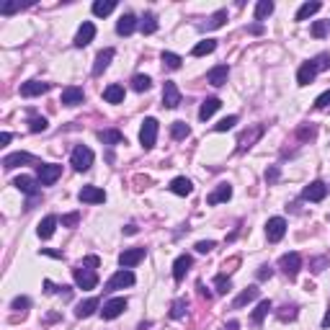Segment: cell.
Returning a JSON list of instances; mask_svg holds the SVG:
<instances>
[{"instance_id":"cell-1","label":"cell","mask_w":330,"mask_h":330,"mask_svg":"<svg viewBox=\"0 0 330 330\" xmlns=\"http://www.w3.org/2000/svg\"><path fill=\"white\" fill-rule=\"evenodd\" d=\"M72 276H75V284H77L80 289H96V284H98L96 268H88L86 263L75 266V268H72Z\"/></svg>"},{"instance_id":"cell-2","label":"cell","mask_w":330,"mask_h":330,"mask_svg":"<svg viewBox=\"0 0 330 330\" xmlns=\"http://www.w3.org/2000/svg\"><path fill=\"white\" fill-rule=\"evenodd\" d=\"M70 162H72V168L75 171H88L91 165H93V150L91 147H86V145H77L75 150H72V157H70Z\"/></svg>"},{"instance_id":"cell-3","label":"cell","mask_w":330,"mask_h":330,"mask_svg":"<svg viewBox=\"0 0 330 330\" xmlns=\"http://www.w3.org/2000/svg\"><path fill=\"white\" fill-rule=\"evenodd\" d=\"M36 176H39L41 186H52L62 176V165H57V162H41V165H36Z\"/></svg>"},{"instance_id":"cell-4","label":"cell","mask_w":330,"mask_h":330,"mask_svg":"<svg viewBox=\"0 0 330 330\" xmlns=\"http://www.w3.org/2000/svg\"><path fill=\"white\" fill-rule=\"evenodd\" d=\"M155 140H157V119L147 116L142 121V129H140V142L145 150H152L155 147Z\"/></svg>"},{"instance_id":"cell-5","label":"cell","mask_w":330,"mask_h":330,"mask_svg":"<svg viewBox=\"0 0 330 330\" xmlns=\"http://www.w3.org/2000/svg\"><path fill=\"white\" fill-rule=\"evenodd\" d=\"M134 284V273L129 271V268H119L111 279H108V284H106V292H119V289H124V286H132Z\"/></svg>"},{"instance_id":"cell-6","label":"cell","mask_w":330,"mask_h":330,"mask_svg":"<svg viewBox=\"0 0 330 330\" xmlns=\"http://www.w3.org/2000/svg\"><path fill=\"white\" fill-rule=\"evenodd\" d=\"M279 268H281L289 279H294V276L299 273V268H302V256H299V253H286V256H281V258H279Z\"/></svg>"},{"instance_id":"cell-7","label":"cell","mask_w":330,"mask_h":330,"mask_svg":"<svg viewBox=\"0 0 330 330\" xmlns=\"http://www.w3.org/2000/svg\"><path fill=\"white\" fill-rule=\"evenodd\" d=\"M284 235H286V219L284 217H271L266 222V237H268V242H279Z\"/></svg>"},{"instance_id":"cell-8","label":"cell","mask_w":330,"mask_h":330,"mask_svg":"<svg viewBox=\"0 0 330 330\" xmlns=\"http://www.w3.org/2000/svg\"><path fill=\"white\" fill-rule=\"evenodd\" d=\"M162 106L165 108H178L181 106V91H178L176 82H171V80L162 86Z\"/></svg>"},{"instance_id":"cell-9","label":"cell","mask_w":330,"mask_h":330,"mask_svg":"<svg viewBox=\"0 0 330 330\" xmlns=\"http://www.w3.org/2000/svg\"><path fill=\"white\" fill-rule=\"evenodd\" d=\"M77 199L82 204H103L106 201V191L98 188V186H82L80 194H77Z\"/></svg>"},{"instance_id":"cell-10","label":"cell","mask_w":330,"mask_h":330,"mask_svg":"<svg viewBox=\"0 0 330 330\" xmlns=\"http://www.w3.org/2000/svg\"><path fill=\"white\" fill-rule=\"evenodd\" d=\"M124 310H127V299H124V297H114V299H108V302L103 305L101 317H103V320H114V317H119Z\"/></svg>"},{"instance_id":"cell-11","label":"cell","mask_w":330,"mask_h":330,"mask_svg":"<svg viewBox=\"0 0 330 330\" xmlns=\"http://www.w3.org/2000/svg\"><path fill=\"white\" fill-rule=\"evenodd\" d=\"M145 256H147L145 248H129V251H124V253L119 256V263H121V268H132V266H137L140 261H145Z\"/></svg>"},{"instance_id":"cell-12","label":"cell","mask_w":330,"mask_h":330,"mask_svg":"<svg viewBox=\"0 0 330 330\" xmlns=\"http://www.w3.org/2000/svg\"><path fill=\"white\" fill-rule=\"evenodd\" d=\"M263 124H256V127L251 129V132H242L240 134V140H237V150L242 152V150H248V147H253V142H258L261 137H263Z\"/></svg>"},{"instance_id":"cell-13","label":"cell","mask_w":330,"mask_h":330,"mask_svg":"<svg viewBox=\"0 0 330 330\" xmlns=\"http://www.w3.org/2000/svg\"><path fill=\"white\" fill-rule=\"evenodd\" d=\"M93 36H96V26H93L91 21H86V23H82V26L77 29V34H75V41H72V44L82 49V47H88L91 41H93Z\"/></svg>"},{"instance_id":"cell-14","label":"cell","mask_w":330,"mask_h":330,"mask_svg":"<svg viewBox=\"0 0 330 330\" xmlns=\"http://www.w3.org/2000/svg\"><path fill=\"white\" fill-rule=\"evenodd\" d=\"M52 86L49 82H41V80H29L21 86V96L23 98H34V96H41V93H47Z\"/></svg>"},{"instance_id":"cell-15","label":"cell","mask_w":330,"mask_h":330,"mask_svg":"<svg viewBox=\"0 0 330 330\" xmlns=\"http://www.w3.org/2000/svg\"><path fill=\"white\" fill-rule=\"evenodd\" d=\"M327 196V186L322 183V181H312L305 191H302V199H307V201H322Z\"/></svg>"},{"instance_id":"cell-16","label":"cell","mask_w":330,"mask_h":330,"mask_svg":"<svg viewBox=\"0 0 330 330\" xmlns=\"http://www.w3.org/2000/svg\"><path fill=\"white\" fill-rule=\"evenodd\" d=\"M227 77H230V67L227 65H217V67H212L209 72H206V80H209L214 88H222L227 82Z\"/></svg>"},{"instance_id":"cell-17","label":"cell","mask_w":330,"mask_h":330,"mask_svg":"<svg viewBox=\"0 0 330 330\" xmlns=\"http://www.w3.org/2000/svg\"><path fill=\"white\" fill-rule=\"evenodd\" d=\"M60 101H62L65 106H77V103H82V101H86V93H82V88H75V86H67V88L62 91V96H60Z\"/></svg>"},{"instance_id":"cell-18","label":"cell","mask_w":330,"mask_h":330,"mask_svg":"<svg viewBox=\"0 0 330 330\" xmlns=\"http://www.w3.org/2000/svg\"><path fill=\"white\" fill-rule=\"evenodd\" d=\"M31 160H34V155H29V152H11V155L3 157V168L13 171V168H18V165H23V162H31Z\"/></svg>"},{"instance_id":"cell-19","label":"cell","mask_w":330,"mask_h":330,"mask_svg":"<svg viewBox=\"0 0 330 330\" xmlns=\"http://www.w3.org/2000/svg\"><path fill=\"white\" fill-rule=\"evenodd\" d=\"M256 297H258V286H248V289H242V292L235 297V302H232V310H242L245 305H251Z\"/></svg>"},{"instance_id":"cell-20","label":"cell","mask_w":330,"mask_h":330,"mask_svg":"<svg viewBox=\"0 0 330 330\" xmlns=\"http://www.w3.org/2000/svg\"><path fill=\"white\" fill-rule=\"evenodd\" d=\"M57 217L54 214H49V217H44V219H41L39 222V227H36V235L41 237V240H49L52 235H54V227H57Z\"/></svg>"},{"instance_id":"cell-21","label":"cell","mask_w":330,"mask_h":330,"mask_svg":"<svg viewBox=\"0 0 330 330\" xmlns=\"http://www.w3.org/2000/svg\"><path fill=\"white\" fill-rule=\"evenodd\" d=\"M232 196V186L230 183H219L209 196H206V204H222V201H230Z\"/></svg>"},{"instance_id":"cell-22","label":"cell","mask_w":330,"mask_h":330,"mask_svg":"<svg viewBox=\"0 0 330 330\" xmlns=\"http://www.w3.org/2000/svg\"><path fill=\"white\" fill-rule=\"evenodd\" d=\"M137 26H140V23H137V18H134L132 13H124V16L119 18V23H116V34H121V36H129Z\"/></svg>"},{"instance_id":"cell-23","label":"cell","mask_w":330,"mask_h":330,"mask_svg":"<svg viewBox=\"0 0 330 330\" xmlns=\"http://www.w3.org/2000/svg\"><path fill=\"white\" fill-rule=\"evenodd\" d=\"M315 75H317L315 62H305V65L297 70V82H299V86H310V82L315 80Z\"/></svg>"},{"instance_id":"cell-24","label":"cell","mask_w":330,"mask_h":330,"mask_svg":"<svg viewBox=\"0 0 330 330\" xmlns=\"http://www.w3.org/2000/svg\"><path fill=\"white\" fill-rule=\"evenodd\" d=\"M111 60H114V49H111V47L103 49V52H98V54H96V62H93V75H101V72L111 65Z\"/></svg>"},{"instance_id":"cell-25","label":"cell","mask_w":330,"mask_h":330,"mask_svg":"<svg viewBox=\"0 0 330 330\" xmlns=\"http://www.w3.org/2000/svg\"><path fill=\"white\" fill-rule=\"evenodd\" d=\"M13 186L21 191V194H26V196H36V181L31 178V176H18L16 181H13Z\"/></svg>"},{"instance_id":"cell-26","label":"cell","mask_w":330,"mask_h":330,"mask_svg":"<svg viewBox=\"0 0 330 330\" xmlns=\"http://www.w3.org/2000/svg\"><path fill=\"white\" fill-rule=\"evenodd\" d=\"M98 305H101V302H98L96 297H91V299H86V302H80V305L75 307V317H80V320H82V317H91V315L98 310Z\"/></svg>"},{"instance_id":"cell-27","label":"cell","mask_w":330,"mask_h":330,"mask_svg":"<svg viewBox=\"0 0 330 330\" xmlns=\"http://www.w3.org/2000/svg\"><path fill=\"white\" fill-rule=\"evenodd\" d=\"M171 191H173V194H178V196H188V194L194 191V183H191L186 176H178V178H173V181H171Z\"/></svg>"},{"instance_id":"cell-28","label":"cell","mask_w":330,"mask_h":330,"mask_svg":"<svg viewBox=\"0 0 330 330\" xmlns=\"http://www.w3.org/2000/svg\"><path fill=\"white\" fill-rule=\"evenodd\" d=\"M191 263H194V261H191V256H178V258H176V263H173V279H176V281H181V279L188 273Z\"/></svg>"},{"instance_id":"cell-29","label":"cell","mask_w":330,"mask_h":330,"mask_svg":"<svg viewBox=\"0 0 330 330\" xmlns=\"http://www.w3.org/2000/svg\"><path fill=\"white\" fill-rule=\"evenodd\" d=\"M103 101H106V103H121V101H124V88L119 86V82H111V86H106Z\"/></svg>"},{"instance_id":"cell-30","label":"cell","mask_w":330,"mask_h":330,"mask_svg":"<svg viewBox=\"0 0 330 330\" xmlns=\"http://www.w3.org/2000/svg\"><path fill=\"white\" fill-rule=\"evenodd\" d=\"M219 106H222V103H219V98H206V101L201 103V108H199V119H201V121L212 119V116H214V111H217Z\"/></svg>"},{"instance_id":"cell-31","label":"cell","mask_w":330,"mask_h":330,"mask_svg":"<svg viewBox=\"0 0 330 330\" xmlns=\"http://www.w3.org/2000/svg\"><path fill=\"white\" fill-rule=\"evenodd\" d=\"M98 140L103 145H121V142H127L119 129H103V132H98Z\"/></svg>"},{"instance_id":"cell-32","label":"cell","mask_w":330,"mask_h":330,"mask_svg":"<svg viewBox=\"0 0 330 330\" xmlns=\"http://www.w3.org/2000/svg\"><path fill=\"white\" fill-rule=\"evenodd\" d=\"M217 49V41L214 39H204V41H199V44L191 49V54L194 57H204V54H212Z\"/></svg>"},{"instance_id":"cell-33","label":"cell","mask_w":330,"mask_h":330,"mask_svg":"<svg viewBox=\"0 0 330 330\" xmlns=\"http://www.w3.org/2000/svg\"><path fill=\"white\" fill-rule=\"evenodd\" d=\"M114 8H116V0H96V3H93V16L103 18V16H108Z\"/></svg>"},{"instance_id":"cell-34","label":"cell","mask_w":330,"mask_h":330,"mask_svg":"<svg viewBox=\"0 0 330 330\" xmlns=\"http://www.w3.org/2000/svg\"><path fill=\"white\" fill-rule=\"evenodd\" d=\"M320 8H322V6L317 3V0H312V3H305V6L297 11V21H307V18H310V16H315Z\"/></svg>"},{"instance_id":"cell-35","label":"cell","mask_w":330,"mask_h":330,"mask_svg":"<svg viewBox=\"0 0 330 330\" xmlns=\"http://www.w3.org/2000/svg\"><path fill=\"white\" fill-rule=\"evenodd\" d=\"M271 13H273V3H271V0H258V3H256V21H263Z\"/></svg>"},{"instance_id":"cell-36","label":"cell","mask_w":330,"mask_h":330,"mask_svg":"<svg viewBox=\"0 0 330 330\" xmlns=\"http://www.w3.org/2000/svg\"><path fill=\"white\" fill-rule=\"evenodd\" d=\"M268 312H271V302H268V299H263V302H261V305H258L256 310H253L251 320H253L256 325H261V322H263V317H266Z\"/></svg>"},{"instance_id":"cell-37","label":"cell","mask_w":330,"mask_h":330,"mask_svg":"<svg viewBox=\"0 0 330 330\" xmlns=\"http://www.w3.org/2000/svg\"><path fill=\"white\" fill-rule=\"evenodd\" d=\"M44 292H47V294H62L65 299L72 297V289H70V286H54L52 281H44Z\"/></svg>"},{"instance_id":"cell-38","label":"cell","mask_w":330,"mask_h":330,"mask_svg":"<svg viewBox=\"0 0 330 330\" xmlns=\"http://www.w3.org/2000/svg\"><path fill=\"white\" fill-rule=\"evenodd\" d=\"M140 29H142V34H155V31H157V18H155V13H145V18L140 21Z\"/></svg>"},{"instance_id":"cell-39","label":"cell","mask_w":330,"mask_h":330,"mask_svg":"<svg viewBox=\"0 0 330 330\" xmlns=\"http://www.w3.org/2000/svg\"><path fill=\"white\" fill-rule=\"evenodd\" d=\"M188 132H191V129H188V124H186V121H176L173 127H171L173 140H186V137H188Z\"/></svg>"},{"instance_id":"cell-40","label":"cell","mask_w":330,"mask_h":330,"mask_svg":"<svg viewBox=\"0 0 330 330\" xmlns=\"http://www.w3.org/2000/svg\"><path fill=\"white\" fill-rule=\"evenodd\" d=\"M150 86H152V80H150L147 75H134V77H132V88L140 91V93H142V91H150Z\"/></svg>"},{"instance_id":"cell-41","label":"cell","mask_w":330,"mask_h":330,"mask_svg":"<svg viewBox=\"0 0 330 330\" xmlns=\"http://www.w3.org/2000/svg\"><path fill=\"white\" fill-rule=\"evenodd\" d=\"M225 21H227V11H217L209 21H206L204 29H219V26H225Z\"/></svg>"},{"instance_id":"cell-42","label":"cell","mask_w":330,"mask_h":330,"mask_svg":"<svg viewBox=\"0 0 330 330\" xmlns=\"http://www.w3.org/2000/svg\"><path fill=\"white\" fill-rule=\"evenodd\" d=\"M181 62H183V60H181L178 54H173V52H162V65H165V67L178 70V67H181Z\"/></svg>"},{"instance_id":"cell-43","label":"cell","mask_w":330,"mask_h":330,"mask_svg":"<svg viewBox=\"0 0 330 330\" xmlns=\"http://www.w3.org/2000/svg\"><path fill=\"white\" fill-rule=\"evenodd\" d=\"M47 127H49V124H47L44 116H31V121H29V129L31 132H44Z\"/></svg>"},{"instance_id":"cell-44","label":"cell","mask_w":330,"mask_h":330,"mask_svg":"<svg viewBox=\"0 0 330 330\" xmlns=\"http://www.w3.org/2000/svg\"><path fill=\"white\" fill-rule=\"evenodd\" d=\"M279 315V320L281 322H286V320H294L297 317V305H286V307H281V312H276Z\"/></svg>"},{"instance_id":"cell-45","label":"cell","mask_w":330,"mask_h":330,"mask_svg":"<svg viewBox=\"0 0 330 330\" xmlns=\"http://www.w3.org/2000/svg\"><path fill=\"white\" fill-rule=\"evenodd\" d=\"M214 286H217V294H227L232 284H230V279H227L225 273H219V276L214 279Z\"/></svg>"},{"instance_id":"cell-46","label":"cell","mask_w":330,"mask_h":330,"mask_svg":"<svg viewBox=\"0 0 330 330\" xmlns=\"http://www.w3.org/2000/svg\"><path fill=\"white\" fill-rule=\"evenodd\" d=\"M235 124H237V116H225L219 124H214V129H217V132H230Z\"/></svg>"},{"instance_id":"cell-47","label":"cell","mask_w":330,"mask_h":330,"mask_svg":"<svg viewBox=\"0 0 330 330\" xmlns=\"http://www.w3.org/2000/svg\"><path fill=\"white\" fill-rule=\"evenodd\" d=\"M183 312H186V299H176V302H173V310H171V317L178 320V317H183Z\"/></svg>"},{"instance_id":"cell-48","label":"cell","mask_w":330,"mask_h":330,"mask_svg":"<svg viewBox=\"0 0 330 330\" xmlns=\"http://www.w3.org/2000/svg\"><path fill=\"white\" fill-rule=\"evenodd\" d=\"M312 62H315V67H317V70H327V67H330V54H327V52H322V54H317Z\"/></svg>"},{"instance_id":"cell-49","label":"cell","mask_w":330,"mask_h":330,"mask_svg":"<svg viewBox=\"0 0 330 330\" xmlns=\"http://www.w3.org/2000/svg\"><path fill=\"white\" fill-rule=\"evenodd\" d=\"M325 31H327V26H325V21H315V23H312V36H317V39H322V36H325Z\"/></svg>"},{"instance_id":"cell-50","label":"cell","mask_w":330,"mask_h":330,"mask_svg":"<svg viewBox=\"0 0 330 330\" xmlns=\"http://www.w3.org/2000/svg\"><path fill=\"white\" fill-rule=\"evenodd\" d=\"M315 106H317V108H325V106H330V88L315 98Z\"/></svg>"},{"instance_id":"cell-51","label":"cell","mask_w":330,"mask_h":330,"mask_svg":"<svg viewBox=\"0 0 330 330\" xmlns=\"http://www.w3.org/2000/svg\"><path fill=\"white\" fill-rule=\"evenodd\" d=\"M212 248H214L212 240H199V242H196V251H199V253H212Z\"/></svg>"},{"instance_id":"cell-52","label":"cell","mask_w":330,"mask_h":330,"mask_svg":"<svg viewBox=\"0 0 330 330\" xmlns=\"http://www.w3.org/2000/svg\"><path fill=\"white\" fill-rule=\"evenodd\" d=\"M77 222H80V214H77V212H72V214H65V217H62V225H65V227H75Z\"/></svg>"},{"instance_id":"cell-53","label":"cell","mask_w":330,"mask_h":330,"mask_svg":"<svg viewBox=\"0 0 330 330\" xmlns=\"http://www.w3.org/2000/svg\"><path fill=\"white\" fill-rule=\"evenodd\" d=\"M31 302H29V297H16L13 299V310H26Z\"/></svg>"},{"instance_id":"cell-54","label":"cell","mask_w":330,"mask_h":330,"mask_svg":"<svg viewBox=\"0 0 330 330\" xmlns=\"http://www.w3.org/2000/svg\"><path fill=\"white\" fill-rule=\"evenodd\" d=\"M18 8H21V3H8V6L0 8V13H3V16H11V13H16Z\"/></svg>"},{"instance_id":"cell-55","label":"cell","mask_w":330,"mask_h":330,"mask_svg":"<svg viewBox=\"0 0 330 330\" xmlns=\"http://www.w3.org/2000/svg\"><path fill=\"white\" fill-rule=\"evenodd\" d=\"M82 263H86V266H91V268H98L101 266V261H98V256H88L86 261H82Z\"/></svg>"},{"instance_id":"cell-56","label":"cell","mask_w":330,"mask_h":330,"mask_svg":"<svg viewBox=\"0 0 330 330\" xmlns=\"http://www.w3.org/2000/svg\"><path fill=\"white\" fill-rule=\"evenodd\" d=\"M276 178H279V168H271V171H266V181H268V183H273Z\"/></svg>"},{"instance_id":"cell-57","label":"cell","mask_w":330,"mask_h":330,"mask_svg":"<svg viewBox=\"0 0 330 330\" xmlns=\"http://www.w3.org/2000/svg\"><path fill=\"white\" fill-rule=\"evenodd\" d=\"M271 273H273V271H271L268 266H261V271H258V279H261V281H263V279H271Z\"/></svg>"},{"instance_id":"cell-58","label":"cell","mask_w":330,"mask_h":330,"mask_svg":"<svg viewBox=\"0 0 330 330\" xmlns=\"http://www.w3.org/2000/svg\"><path fill=\"white\" fill-rule=\"evenodd\" d=\"M325 263H327V261H325V258H320V261H315V263H312V266H315V268H312V271H315V273H320V271H322V266H325Z\"/></svg>"},{"instance_id":"cell-59","label":"cell","mask_w":330,"mask_h":330,"mask_svg":"<svg viewBox=\"0 0 330 330\" xmlns=\"http://www.w3.org/2000/svg\"><path fill=\"white\" fill-rule=\"evenodd\" d=\"M248 31H251V34H263V26H261V23H253Z\"/></svg>"},{"instance_id":"cell-60","label":"cell","mask_w":330,"mask_h":330,"mask_svg":"<svg viewBox=\"0 0 330 330\" xmlns=\"http://www.w3.org/2000/svg\"><path fill=\"white\" fill-rule=\"evenodd\" d=\"M11 142V132H3V134H0V145H8Z\"/></svg>"},{"instance_id":"cell-61","label":"cell","mask_w":330,"mask_h":330,"mask_svg":"<svg viewBox=\"0 0 330 330\" xmlns=\"http://www.w3.org/2000/svg\"><path fill=\"white\" fill-rule=\"evenodd\" d=\"M237 327H240V325H237V322H235V320H230V322H227V325H225V327H222V330H237Z\"/></svg>"},{"instance_id":"cell-62","label":"cell","mask_w":330,"mask_h":330,"mask_svg":"<svg viewBox=\"0 0 330 330\" xmlns=\"http://www.w3.org/2000/svg\"><path fill=\"white\" fill-rule=\"evenodd\" d=\"M44 256H52V258H62V253H57V251H41Z\"/></svg>"},{"instance_id":"cell-63","label":"cell","mask_w":330,"mask_h":330,"mask_svg":"<svg viewBox=\"0 0 330 330\" xmlns=\"http://www.w3.org/2000/svg\"><path fill=\"white\" fill-rule=\"evenodd\" d=\"M322 327H330V310H327L325 317H322Z\"/></svg>"}]
</instances>
